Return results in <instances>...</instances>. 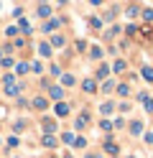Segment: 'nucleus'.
<instances>
[{"label":"nucleus","instance_id":"a878e982","mask_svg":"<svg viewBox=\"0 0 153 158\" xmlns=\"http://www.w3.org/2000/svg\"><path fill=\"white\" fill-rule=\"evenodd\" d=\"M66 158H71V156H66Z\"/></svg>","mask_w":153,"mask_h":158},{"label":"nucleus","instance_id":"1a4fd4ad","mask_svg":"<svg viewBox=\"0 0 153 158\" xmlns=\"http://www.w3.org/2000/svg\"><path fill=\"white\" fill-rule=\"evenodd\" d=\"M44 127H46V133H54L56 130V123L54 120H44Z\"/></svg>","mask_w":153,"mask_h":158},{"label":"nucleus","instance_id":"5701e85b","mask_svg":"<svg viewBox=\"0 0 153 158\" xmlns=\"http://www.w3.org/2000/svg\"><path fill=\"white\" fill-rule=\"evenodd\" d=\"M100 56H102V51H100V48L95 46V48H92V59H100Z\"/></svg>","mask_w":153,"mask_h":158},{"label":"nucleus","instance_id":"412c9836","mask_svg":"<svg viewBox=\"0 0 153 158\" xmlns=\"http://www.w3.org/2000/svg\"><path fill=\"white\" fill-rule=\"evenodd\" d=\"M112 87H115V84H112V82H105V84H102V92H110Z\"/></svg>","mask_w":153,"mask_h":158},{"label":"nucleus","instance_id":"6e6552de","mask_svg":"<svg viewBox=\"0 0 153 158\" xmlns=\"http://www.w3.org/2000/svg\"><path fill=\"white\" fill-rule=\"evenodd\" d=\"M105 151H107L110 156H117V145H115V143H105Z\"/></svg>","mask_w":153,"mask_h":158},{"label":"nucleus","instance_id":"f8f14e48","mask_svg":"<svg viewBox=\"0 0 153 158\" xmlns=\"http://www.w3.org/2000/svg\"><path fill=\"white\" fill-rule=\"evenodd\" d=\"M143 18H146V21H153V8H143Z\"/></svg>","mask_w":153,"mask_h":158},{"label":"nucleus","instance_id":"4468645a","mask_svg":"<svg viewBox=\"0 0 153 158\" xmlns=\"http://www.w3.org/2000/svg\"><path fill=\"white\" fill-rule=\"evenodd\" d=\"M33 105L41 110V107H46V100H44V97H36V100H33Z\"/></svg>","mask_w":153,"mask_h":158},{"label":"nucleus","instance_id":"6ab92c4d","mask_svg":"<svg viewBox=\"0 0 153 158\" xmlns=\"http://www.w3.org/2000/svg\"><path fill=\"white\" fill-rule=\"evenodd\" d=\"M115 72H125V61H115Z\"/></svg>","mask_w":153,"mask_h":158},{"label":"nucleus","instance_id":"4be33fe9","mask_svg":"<svg viewBox=\"0 0 153 158\" xmlns=\"http://www.w3.org/2000/svg\"><path fill=\"white\" fill-rule=\"evenodd\" d=\"M102 130H112V123L110 120H102Z\"/></svg>","mask_w":153,"mask_h":158},{"label":"nucleus","instance_id":"aec40b11","mask_svg":"<svg viewBox=\"0 0 153 158\" xmlns=\"http://www.w3.org/2000/svg\"><path fill=\"white\" fill-rule=\"evenodd\" d=\"M128 15H138V5H130L128 8Z\"/></svg>","mask_w":153,"mask_h":158},{"label":"nucleus","instance_id":"f03ea898","mask_svg":"<svg viewBox=\"0 0 153 158\" xmlns=\"http://www.w3.org/2000/svg\"><path fill=\"white\" fill-rule=\"evenodd\" d=\"M130 133H133V135H140V133H143V123H138V120L130 123Z\"/></svg>","mask_w":153,"mask_h":158},{"label":"nucleus","instance_id":"423d86ee","mask_svg":"<svg viewBox=\"0 0 153 158\" xmlns=\"http://www.w3.org/2000/svg\"><path fill=\"white\" fill-rule=\"evenodd\" d=\"M38 54L49 59V56H51V46H49V44H41V46H38Z\"/></svg>","mask_w":153,"mask_h":158},{"label":"nucleus","instance_id":"f3484780","mask_svg":"<svg viewBox=\"0 0 153 158\" xmlns=\"http://www.w3.org/2000/svg\"><path fill=\"white\" fill-rule=\"evenodd\" d=\"M117 92H120L122 97H128V92H130V89H128V84H120V87H117Z\"/></svg>","mask_w":153,"mask_h":158},{"label":"nucleus","instance_id":"39448f33","mask_svg":"<svg viewBox=\"0 0 153 158\" xmlns=\"http://www.w3.org/2000/svg\"><path fill=\"white\" fill-rule=\"evenodd\" d=\"M66 112H69V105H64V102H59V105H56V115H59V117H64Z\"/></svg>","mask_w":153,"mask_h":158},{"label":"nucleus","instance_id":"20e7f679","mask_svg":"<svg viewBox=\"0 0 153 158\" xmlns=\"http://www.w3.org/2000/svg\"><path fill=\"white\" fill-rule=\"evenodd\" d=\"M61 143H66V145H71V143H77V138H74V133H64V135H61Z\"/></svg>","mask_w":153,"mask_h":158},{"label":"nucleus","instance_id":"a211bd4d","mask_svg":"<svg viewBox=\"0 0 153 158\" xmlns=\"http://www.w3.org/2000/svg\"><path fill=\"white\" fill-rule=\"evenodd\" d=\"M28 66H31V64H18V74H26Z\"/></svg>","mask_w":153,"mask_h":158},{"label":"nucleus","instance_id":"b1692460","mask_svg":"<svg viewBox=\"0 0 153 158\" xmlns=\"http://www.w3.org/2000/svg\"><path fill=\"white\" fill-rule=\"evenodd\" d=\"M146 143H148V145H153V133H146Z\"/></svg>","mask_w":153,"mask_h":158},{"label":"nucleus","instance_id":"7ed1b4c3","mask_svg":"<svg viewBox=\"0 0 153 158\" xmlns=\"http://www.w3.org/2000/svg\"><path fill=\"white\" fill-rule=\"evenodd\" d=\"M49 94H51V100H61V97H64V92H61L59 87H51V89H49Z\"/></svg>","mask_w":153,"mask_h":158},{"label":"nucleus","instance_id":"9b49d317","mask_svg":"<svg viewBox=\"0 0 153 158\" xmlns=\"http://www.w3.org/2000/svg\"><path fill=\"white\" fill-rule=\"evenodd\" d=\"M61 82H64V84H69V87H71V84H74V82H77V79H74V77H71V74H64V77H61Z\"/></svg>","mask_w":153,"mask_h":158},{"label":"nucleus","instance_id":"f257e3e1","mask_svg":"<svg viewBox=\"0 0 153 158\" xmlns=\"http://www.w3.org/2000/svg\"><path fill=\"white\" fill-rule=\"evenodd\" d=\"M82 89H84V92H95V89H97V84L92 82V79H84V82H82Z\"/></svg>","mask_w":153,"mask_h":158},{"label":"nucleus","instance_id":"dca6fc26","mask_svg":"<svg viewBox=\"0 0 153 158\" xmlns=\"http://www.w3.org/2000/svg\"><path fill=\"white\" fill-rule=\"evenodd\" d=\"M44 145H49V148H54V145H56V140H54V138H51V135H46V138H44Z\"/></svg>","mask_w":153,"mask_h":158},{"label":"nucleus","instance_id":"2eb2a0df","mask_svg":"<svg viewBox=\"0 0 153 158\" xmlns=\"http://www.w3.org/2000/svg\"><path fill=\"white\" fill-rule=\"evenodd\" d=\"M100 110H102V112H105V115H110V112H112V102H105V105H102V107H100Z\"/></svg>","mask_w":153,"mask_h":158},{"label":"nucleus","instance_id":"ddd939ff","mask_svg":"<svg viewBox=\"0 0 153 158\" xmlns=\"http://www.w3.org/2000/svg\"><path fill=\"white\" fill-rule=\"evenodd\" d=\"M143 77H146L148 82H153V69H151V66H146V69H143Z\"/></svg>","mask_w":153,"mask_h":158},{"label":"nucleus","instance_id":"9d476101","mask_svg":"<svg viewBox=\"0 0 153 158\" xmlns=\"http://www.w3.org/2000/svg\"><path fill=\"white\" fill-rule=\"evenodd\" d=\"M56 26H59V21H49V23L44 26V33H49V31H54Z\"/></svg>","mask_w":153,"mask_h":158},{"label":"nucleus","instance_id":"0eeeda50","mask_svg":"<svg viewBox=\"0 0 153 158\" xmlns=\"http://www.w3.org/2000/svg\"><path fill=\"white\" fill-rule=\"evenodd\" d=\"M38 15H41V18L51 15V5H38Z\"/></svg>","mask_w":153,"mask_h":158},{"label":"nucleus","instance_id":"393cba45","mask_svg":"<svg viewBox=\"0 0 153 158\" xmlns=\"http://www.w3.org/2000/svg\"><path fill=\"white\" fill-rule=\"evenodd\" d=\"M146 110H148V112L153 110V100H146Z\"/></svg>","mask_w":153,"mask_h":158}]
</instances>
